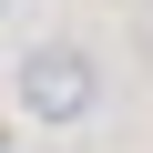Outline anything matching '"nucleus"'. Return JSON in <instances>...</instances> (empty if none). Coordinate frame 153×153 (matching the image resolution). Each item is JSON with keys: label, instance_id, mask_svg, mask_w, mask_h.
I'll return each instance as SVG.
<instances>
[{"label": "nucleus", "instance_id": "nucleus-1", "mask_svg": "<svg viewBox=\"0 0 153 153\" xmlns=\"http://www.w3.org/2000/svg\"><path fill=\"white\" fill-rule=\"evenodd\" d=\"M10 92H21L31 123L71 133V123H92V102H102V61H92L82 41H31V51L10 61Z\"/></svg>", "mask_w": 153, "mask_h": 153}, {"label": "nucleus", "instance_id": "nucleus-2", "mask_svg": "<svg viewBox=\"0 0 153 153\" xmlns=\"http://www.w3.org/2000/svg\"><path fill=\"white\" fill-rule=\"evenodd\" d=\"M0 10H10V0H0Z\"/></svg>", "mask_w": 153, "mask_h": 153}]
</instances>
